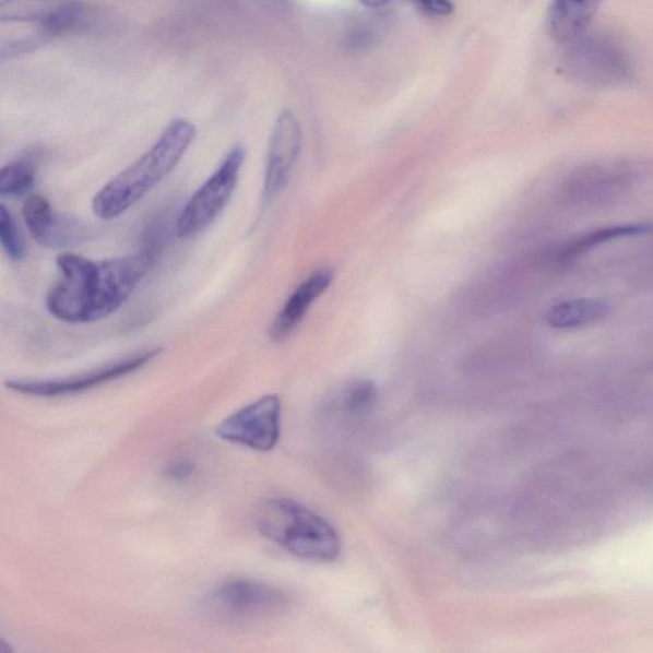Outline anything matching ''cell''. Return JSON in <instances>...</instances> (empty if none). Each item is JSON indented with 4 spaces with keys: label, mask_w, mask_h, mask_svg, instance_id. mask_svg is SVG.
<instances>
[{
    "label": "cell",
    "mask_w": 653,
    "mask_h": 653,
    "mask_svg": "<svg viewBox=\"0 0 653 653\" xmlns=\"http://www.w3.org/2000/svg\"><path fill=\"white\" fill-rule=\"evenodd\" d=\"M603 0H553L548 27L553 39L569 44L587 32Z\"/></svg>",
    "instance_id": "cell-14"
},
{
    "label": "cell",
    "mask_w": 653,
    "mask_h": 653,
    "mask_svg": "<svg viewBox=\"0 0 653 653\" xmlns=\"http://www.w3.org/2000/svg\"><path fill=\"white\" fill-rule=\"evenodd\" d=\"M422 10L435 16H448L453 13L454 7L451 0H413Z\"/></svg>",
    "instance_id": "cell-20"
},
{
    "label": "cell",
    "mask_w": 653,
    "mask_h": 653,
    "mask_svg": "<svg viewBox=\"0 0 653 653\" xmlns=\"http://www.w3.org/2000/svg\"><path fill=\"white\" fill-rule=\"evenodd\" d=\"M290 605V596L270 583L233 577L204 595L201 609L216 625L240 628L276 617Z\"/></svg>",
    "instance_id": "cell-4"
},
{
    "label": "cell",
    "mask_w": 653,
    "mask_h": 653,
    "mask_svg": "<svg viewBox=\"0 0 653 653\" xmlns=\"http://www.w3.org/2000/svg\"><path fill=\"white\" fill-rule=\"evenodd\" d=\"M0 241L7 257L12 262H22L27 254V246L24 233L14 218L12 212L0 204Z\"/></svg>",
    "instance_id": "cell-17"
},
{
    "label": "cell",
    "mask_w": 653,
    "mask_h": 653,
    "mask_svg": "<svg viewBox=\"0 0 653 653\" xmlns=\"http://www.w3.org/2000/svg\"><path fill=\"white\" fill-rule=\"evenodd\" d=\"M302 134L298 119L283 111L273 126L268 164H265L262 200L269 204L277 199L290 180L301 151Z\"/></svg>",
    "instance_id": "cell-11"
},
{
    "label": "cell",
    "mask_w": 653,
    "mask_h": 653,
    "mask_svg": "<svg viewBox=\"0 0 653 653\" xmlns=\"http://www.w3.org/2000/svg\"><path fill=\"white\" fill-rule=\"evenodd\" d=\"M25 224L37 245L48 249H71L93 237L85 223L70 215L59 214L41 194L28 195L22 209Z\"/></svg>",
    "instance_id": "cell-10"
},
{
    "label": "cell",
    "mask_w": 653,
    "mask_h": 653,
    "mask_svg": "<svg viewBox=\"0 0 653 653\" xmlns=\"http://www.w3.org/2000/svg\"><path fill=\"white\" fill-rule=\"evenodd\" d=\"M653 231L652 224H627L602 227V229L575 235V237L561 242L548 254V261L556 265H567L579 260L583 254L598 246L612 240L638 237V235Z\"/></svg>",
    "instance_id": "cell-13"
},
{
    "label": "cell",
    "mask_w": 653,
    "mask_h": 653,
    "mask_svg": "<svg viewBox=\"0 0 653 653\" xmlns=\"http://www.w3.org/2000/svg\"><path fill=\"white\" fill-rule=\"evenodd\" d=\"M256 526L269 541L300 559L329 563L343 549L329 521L290 498L265 500L256 512Z\"/></svg>",
    "instance_id": "cell-3"
},
{
    "label": "cell",
    "mask_w": 653,
    "mask_h": 653,
    "mask_svg": "<svg viewBox=\"0 0 653 653\" xmlns=\"http://www.w3.org/2000/svg\"><path fill=\"white\" fill-rule=\"evenodd\" d=\"M165 476L171 482L186 483L195 474V463L188 459H177L165 467Z\"/></svg>",
    "instance_id": "cell-19"
},
{
    "label": "cell",
    "mask_w": 653,
    "mask_h": 653,
    "mask_svg": "<svg viewBox=\"0 0 653 653\" xmlns=\"http://www.w3.org/2000/svg\"><path fill=\"white\" fill-rule=\"evenodd\" d=\"M91 21L88 7L81 0H3L0 4L2 25L32 26L28 32L51 37L79 32Z\"/></svg>",
    "instance_id": "cell-8"
},
{
    "label": "cell",
    "mask_w": 653,
    "mask_h": 653,
    "mask_svg": "<svg viewBox=\"0 0 653 653\" xmlns=\"http://www.w3.org/2000/svg\"><path fill=\"white\" fill-rule=\"evenodd\" d=\"M163 348H150L127 358L105 364L103 367L83 371V373L57 379H11L7 389L34 397H66L96 389L117 379L135 373L155 360Z\"/></svg>",
    "instance_id": "cell-7"
},
{
    "label": "cell",
    "mask_w": 653,
    "mask_h": 653,
    "mask_svg": "<svg viewBox=\"0 0 653 653\" xmlns=\"http://www.w3.org/2000/svg\"><path fill=\"white\" fill-rule=\"evenodd\" d=\"M332 280L331 271L319 270L304 281L273 319L270 329L271 339L280 343L290 336L307 316L309 308L330 287Z\"/></svg>",
    "instance_id": "cell-12"
},
{
    "label": "cell",
    "mask_w": 653,
    "mask_h": 653,
    "mask_svg": "<svg viewBox=\"0 0 653 653\" xmlns=\"http://www.w3.org/2000/svg\"><path fill=\"white\" fill-rule=\"evenodd\" d=\"M154 262L151 249L104 261L60 252L57 268L62 278L48 293V311L68 324L102 321L124 306Z\"/></svg>",
    "instance_id": "cell-1"
},
{
    "label": "cell",
    "mask_w": 653,
    "mask_h": 653,
    "mask_svg": "<svg viewBox=\"0 0 653 653\" xmlns=\"http://www.w3.org/2000/svg\"><path fill=\"white\" fill-rule=\"evenodd\" d=\"M563 68L569 78L590 87L620 85L632 74V60L615 37L584 33L567 44Z\"/></svg>",
    "instance_id": "cell-5"
},
{
    "label": "cell",
    "mask_w": 653,
    "mask_h": 653,
    "mask_svg": "<svg viewBox=\"0 0 653 653\" xmlns=\"http://www.w3.org/2000/svg\"><path fill=\"white\" fill-rule=\"evenodd\" d=\"M377 397L378 390L375 382H354L345 392L344 407L347 413L354 415L363 414L375 405Z\"/></svg>",
    "instance_id": "cell-18"
},
{
    "label": "cell",
    "mask_w": 653,
    "mask_h": 653,
    "mask_svg": "<svg viewBox=\"0 0 653 653\" xmlns=\"http://www.w3.org/2000/svg\"><path fill=\"white\" fill-rule=\"evenodd\" d=\"M609 311V304L602 299L579 298L556 304L545 319L554 330H575L603 321Z\"/></svg>",
    "instance_id": "cell-15"
},
{
    "label": "cell",
    "mask_w": 653,
    "mask_h": 653,
    "mask_svg": "<svg viewBox=\"0 0 653 653\" xmlns=\"http://www.w3.org/2000/svg\"><path fill=\"white\" fill-rule=\"evenodd\" d=\"M37 173V158L28 155L3 166L0 170V194L2 197H21L35 186Z\"/></svg>",
    "instance_id": "cell-16"
},
{
    "label": "cell",
    "mask_w": 653,
    "mask_h": 653,
    "mask_svg": "<svg viewBox=\"0 0 653 653\" xmlns=\"http://www.w3.org/2000/svg\"><path fill=\"white\" fill-rule=\"evenodd\" d=\"M216 436L249 450L270 452L281 436V401L268 394L227 416L216 427Z\"/></svg>",
    "instance_id": "cell-9"
},
{
    "label": "cell",
    "mask_w": 653,
    "mask_h": 653,
    "mask_svg": "<svg viewBox=\"0 0 653 653\" xmlns=\"http://www.w3.org/2000/svg\"><path fill=\"white\" fill-rule=\"evenodd\" d=\"M195 134L191 121L173 120L146 154L136 158L96 193L93 200L94 214L105 222L126 214L177 168L192 146Z\"/></svg>",
    "instance_id": "cell-2"
},
{
    "label": "cell",
    "mask_w": 653,
    "mask_h": 653,
    "mask_svg": "<svg viewBox=\"0 0 653 653\" xmlns=\"http://www.w3.org/2000/svg\"><path fill=\"white\" fill-rule=\"evenodd\" d=\"M247 151L235 144L218 168L187 201L177 217L176 231L180 239L199 237L214 224L229 204L237 189Z\"/></svg>",
    "instance_id": "cell-6"
},
{
    "label": "cell",
    "mask_w": 653,
    "mask_h": 653,
    "mask_svg": "<svg viewBox=\"0 0 653 653\" xmlns=\"http://www.w3.org/2000/svg\"><path fill=\"white\" fill-rule=\"evenodd\" d=\"M359 2L369 7V9H379V7L389 4L391 0H359Z\"/></svg>",
    "instance_id": "cell-21"
}]
</instances>
